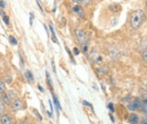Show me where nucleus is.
<instances>
[{
	"instance_id": "13",
	"label": "nucleus",
	"mask_w": 147,
	"mask_h": 124,
	"mask_svg": "<svg viewBox=\"0 0 147 124\" xmlns=\"http://www.w3.org/2000/svg\"><path fill=\"white\" fill-rule=\"evenodd\" d=\"M49 28H50V32L52 33V40H53V42H55V43H58V41H57V39H56L55 30H54V28H53V27H52V25H49Z\"/></svg>"
},
{
	"instance_id": "7",
	"label": "nucleus",
	"mask_w": 147,
	"mask_h": 124,
	"mask_svg": "<svg viewBox=\"0 0 147 124\" xmlns=\"http://www.w3.org/2000/svg\"><path fill=\"white\" fill-rule=\"evenodd\" d=\"M73 12L75 14H77L78 16L80 17V18H84V15H85V13H84V9H82V7L80 6V5H75V6H73Z\"/></svg>"
},
{
	"instance_id": "32",
	"label": "nucleus",
	"mask_w": 147,
	"mask_h": 124,
	"mask_svg": "<svg viewBox=\"0 0 147 124\" xmlns=\"http://www.w3.org/2000/svg\"><path fill=\"white\" fill-rule=\"evenodd\" d=\"M38 90H39V91H41V92H44V89L40 86V85H38Z\"/></svg>"
},
{
	"instance_id": "30",
	"label": "nucleus",
	"mask_w": 147,
	"mask_h": 124,
	"mask_svg": "<svg viewBox=\"0 0 147 124\" xmlns=\"http://www.w3.org/2000/svg\"><path fill=\"white\" fill-rule=\"evenodd\" d=\"M19 57H20V61H21V66H23L24 65V60L22 58V56L21 55H19Z\"/></svg>"
},
{
	"instance_id": "16",
	"label": "nucleus",
	"mask_w": 147,
	"mask_h": 124,
	"mask_svg": "<svg viewBox=\"0 0 147 124\" xmlns=\"http://www.w3.org/2000/svg\"><path fill=\"white\" fill-rule=\"evenodd\" d=\"M88 44H89L88 40H86V41L82 44V52H84V53H86V52H87V49H88Z\"/></svg>"
},
{
	"instance_id": "2",
	"label": "nucleus",
	"mask_w": 147,
	"mask_h": 124,
	"mask_svg": "<svg viewBox=\"0 0 147 124\" xmlns=\"http://www.w3.org/2000/svg\"><path fill=\"white\" fill-rule=\"evenodd\" d=\"M140 103H141V100L139 99V98H134L132 101L129 102V104H127V109L132 111V113H136V111L139 109Z\"/></svg>"
},
{
	"instance_id": "28",
	"label": "nucleus",
	"mask_w": 147,
	"mask_h": 124,
	"mask_svg": "<svg viewBox=\"0 0 147 124\" xmlns=\"http://www.w3.org/2000/svg\"><path fill=\"white\" fill-rule=\"evenodd\" d=\"M30 25H32V18H34V14H32V13H30Z\"/></svg>"
},
{
	"instance_id": "8",
	"label": "nucleus",
	"mask_w": 147,
	"mask_h": 124,
	"mask_svg": "<svg viewBox=\"0 0 147 124\" xmlns=\"http://www.w3.org/2000/svg\"><path fill=\"white\" fill-rule=\"evenodd\" d=\"M139 116L136 113H131L129 115V124H139Z\"/></svg>"
},
{
	"instance_id": "3",
	"label": "nucleus",
	"mask_w": 147,
	"mask_h": 124,
	"mask_svg": "<svg viewBox=\"0 0 147 124\" xmlns=\"http://www.w3.org/2000/svg\"><path fill=\"white\" fill-rule=\"evenodd\" d=\"M0 124H16V120L11 114L4 113L0 114Z\"/></svg>"
},
{
	"instance_id": "31",
	"label": "nucleus",
	"mask_w": 147,
	"mask_h": 124,
	"mask_svg": "<svg viewBox=\"0 0 147 124\" xmlns=\"http://www.w3.org/2000/svg\"><path fill=\"white\" fill-rule=\"evenodd\" d=\"M110 119L112 120V122H115V118H114V116L112 115V113H110Z\"/></svg>"
},
{
	"instance_id": "12",
	"label": "nucleus",
	"mask_w": 147,
	"mask_h": 124,
	"mask_svg": "<svg viewBox=\"0 0 147 124\" xmlns=\"http://www.w3.org/2000/svg\"><path fill=\"white\" fill-rule=\"evenodd\" d=\"M45 74H46V79H47V83H48V86L51 88V91H52V90H53V82H52V79H51V77H50V74H49L48 71H46Z\"/></svg>"
},
{
	"instance_id": "22",
	"label": "nucleus",
	"mask_w": 147,
	"mask_h": 124,
	"mask_svg": "<svg viewBox=\"0 0 147 124\" xmlns=\"http://www.w3.org/2000/svg\"><path fill=\"white\" fill-rule=\"evenodd\" d=\"M3 21H4V23H5L6 25H9V23H10V21H9V17L6 16V15L3 16Z\"/></svg>"
},
{
	"instance_id": "25",
	"label": "nucleus",
	"mask_w": 147,
	"mask_h": 124,
	"mask_svg": "<svg viewBox=\"0 0 147 124\" xmlns=\"http://www.w3.org/2000/svg\"><path fill=\"white\" fill-rule=\"evenodd\" d=\"M73 51H74V54H75V55H79V54L80 53V50L78 49L77 47H75V48L73 49Z\"/></svg>"
},
{
	"instance_id": "21",
	"label": "nucleus",
	"mask_w": 147,
	"mask_h": 124,
	"mask_svg": "<svg viewBox=\"0 0 147 124\" xmlns=\"http://www.w3.org/2000/svg\"><path fill=\"white\" fill-rule=\"evenodd\" d=\"M32 113H35V115H36V117L38 118L39 120H42V116L40 115V114H39V113H38V111H36V109H32Z\"/></svg>"
},
{
	"instance_id": "4",
	"label": "nucleus",
	"mask_w": 147,
	"mask_h": 124,
	"mask_svg": "<svg viewBox=\"0 0 147 124\" xmlns=\"http://www.w3.org/2000/svg\"><path fill=\"white\" fill-rule=\"evenodd\" d=\"M10 107H11V109L13 111H22V109H24V102H23V100L19 99V98H16V99H14L13 101H12Z\"/></svg>"
},
{
	"instance_id": "11",
	"label": "nucleus",
	"mask_w": 147,
	"mask_h": 124,
	"mask_svg": "<svg viewBox=\"0 0 147 124\" xmlns=\"http://www.w3.org/2000/svg\"><path fill=\"white\" fill-rule=\"evenodd\" d=\"M25 77H26V79L28 80L30 82H32V81L34 80V74H32L30 70H26L25 71Z\"/></svg>"
},
{
	"instance_id": "1",
	"label": "nucleus",
	"mask_w": 147,
	"mask_h": 124,
	"mask_svg": "<svg viewBox=\"0 0 147 124\" xmlns=\"http://www.w3.org/2000/svg\"><path fill=\"white\" fill-rule=\"evenodd\" d=\"M145 21V13L142 10H136L130 17V25L134 29H138Z\"/></svg>"
},
{
	"instance_id": "18",
	"label": "nucleus",
	"mask_w": 147,
	"mask_h": 124,
	"mask_svg": "<svg viewBox=\"0 0 147 124\" xmlns=\"http://www.w3.org/2000/svg\"><path fill=\"white\" fill-rule=\"evenodd\" d=\"M65 49H66V51L68 52V54H69V56H70V58H71V61H72V63H73V64H76L75 59H74V57H73V55H72V52L70 51V49H69L68 47H65Z\"/></svg>"
},
{
	"instance_id": "5",
	"label": "nucleus",
	"mask_w": 147,
	"mask_h": 124,
	"mask_svg": "<svg viewBox=\"0 0 147 124\" xmlns=\"http://www.w3.org/2000/svg\"><path fill=\"white\" fill-rule=\"evenodd\" d=\"M75 33H76V36H77L78 40L80 44H84L85 41H86V36H85V33L82 29H80V28H77L75 30Z\"/></svg>"
},
{
	"instance_id": "27",
	"label": "nucleus",
	"mask_w": 147,
	"mask_h": 124,
	"mask_svg": "<svg viewBox=\"0 0 147 124\" xmlns=\"http://www.w3.org/2000/svg\"><path fill=\"white\" fill-rule=\"evenodd\" d=\"M0 7H1L2 9L5 7V2H4L3 0H0Z\"/></svg>"
},
{
	"instance_id": "17",
	"label": "nucleus",
	"mask_w": 147,
	"mask_h": 124,
	"mask_svg": "<svg viewBox=\"0 0 147 124\" xmlns=\"http://www.w3.org/2000/svg\"><path fill=\"white\" fill-rule=\"evenodd\" d=\"M9 42H10L12 45H17L18 44V40L16 39L14 36H9Z\"/></svg>"
},
{
	"instance_id": "26",
	"label": "nucleus",
	"mask_w": 147,
	"mask_h": 124,
	"mask_svg": "<svg viewBox=\"0 0 147 124\" xmlns=\"http://www.w3.org/2000/svg\"><path fill=\"white\" fill-rule=\"evenodd\" d=\"M139 124H147L146 117H144V118H142L141 120H139Z\"/></svg>"
},
{
	"instance_id": "24",
	"label": "nucleus",
	"mask_w": 147,
	"mask_h": 124,
	"mask_svg": "<svg viewBox=\"0 0 147 124\" xmlns=\"http://www.w3.org/2000/svg\"><path fill=\"white\" fill-rule=\"evenodd\" d=\"M18 124H30V123L28 122V120H26V119H23V120H20V121H19Z\"/></svg>"
},
{
	"instance_id": "20",
	"label": "nucleus",
	"mask_w": 147,
	"mask_h": 124,
	"mask_svg": "<svg viewBox=\"0 0 147 124\" xmlns=\"http://www.w3.org/2000/svg\"><path fill=\"white\" fill-rule=\"evenodd\" d=\"M75 2L77 3H80V4H88L90 0H74Z\"/></svg>"
},
{
	"instance_id": "6",
	"label": "nucleus",
	"mask_w": 147,
	"mask_h": 124,
	"mask_svg": "<svg viewBox=\"0 0 147 124\" xmlns=\"http://www.w3.org/2000/svg\"><path fill=\"white\" fill-rule=\"evenodd\" d=\"M0 99L2 100V102L4 103V105H5V106H8V107H10L11 103H12V101H13V100L11 99V97L9 96L8 93H6V91L3 92V93H1Z\"/></svg>"
},
{
	"instance_id": "19",
	"label": "nucleus",
	"mask_w": 147,
	"mask_h": 124,
	"mask_svg": "<svg viewBox=\"0 0 147 124\" xmlns=\"http://www.w3.org/2000/svg\"><path fill=\"white\" fill-rule=\"evenodd\" d=\"M108 109H109V111H110L111 113H114V111H115V106H114L113 103H109V104H108Z\"/></svg>"
},
{
	"instance_id": "29",
	"label": "nucleus",
	"mask_w": 147,
	"mask_h": 124,
	"mask_svg": "<svg viewBox=\"0 0 147 124\" xmlns=\"http://www.w3.org/2000/svg\"><path fill=\"white\" fill-rule=\"evenodd\" d=\"M51 64H52V66H53V70L56 72V68H55V63H54V60H52Z\"/></svg>"
},
{
	"instance_id": "15",
	"label": "nucleus",
	"mask_w": 147,
	"mask_h": 124,
	"mask_svg": "<svg viewBox=\"0 0 147 124\" xmlns=\"http://www.w3.org/2000/svg\"><path fill=\"white\" fill-rule=\"evenodd\" d=\"M6 91V85L5 82H3L2 80H0V94Z\"/></svg>"
},
{
	"instance_id": "9",
	"label": "nucleus",
	"mask_w": 147,
	"mask_h": 124,
	"mask_svg": "<svg viewBox=\"0 0 147 124\" xmlns=\"http://www.w3.org/2000/svg\"><path fill=\"white\" fill-rule=\"evenodd\" d=\"M147 103H146V99L142 100L141 103H140V107H139V111H141L142 113L144 114V115H146V113H147Z\"/></svg>"
},
{
	"instance_id": "10",
	"label": "nucleus",
	"mask_w": 147,
	"mask_h": 124,
	"mask_svg": "<svg viewBox=\"0 0 147 124\" xmlns=\"http://www.w3.org/2000/svg\"><path fill=\"white\" fill-rule=\"evenodd\" d=\"M52 97H53V100H54V104H55V107L57 109V114H59L61 111V106H60V103H59V100L58 98L55 96V94H54L53 92H52Z\"/></svg>"
},
{
	"instance_id": "23",
	"label": "nucleus",
	"mask_w": 147,
	"mask_h": 124,
	"mask_svg": "<svg viewBox=\"0 0 147 124\" xmlns=\"http://www.w3.org/2000/svg\"><path fill=\"white\" fill-rule=\"evenodd\" d=\"M146 53H147V51H146V48H144V51H143V53H142V56H143V60H144V62H147V57H146Z\"/></svg>"
},
{
	"instance_id": "14",
	"label": "nucleus",
	"mask_w": 147,
	"mask_h": 124,
	"mask_svg": "<svg viewBox=\"0 0 147 124\" xmlns=\"http://www.w3.org/2000/svg\"><path fill=\"white\" fill-rule=\"evenodd\" d=\"M6 111V106L4 105V103L2 102V100L0 99V114L4 113Z\"/></svg>"
}]
</instances>
